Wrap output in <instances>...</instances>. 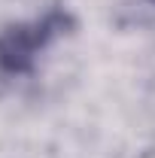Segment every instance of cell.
<instances>
[{
	"mask_svg": "<svg viewBox=\"0 0 155 158\" xmlns=\"http://www.w3.org/2000/svg\"><path fill=\"white\" fill-rule=\"evenodd\" d=\"M67 24H70V15L64 9H49L40 19L9 24L0 34V70L6 76L31 73L40 52H46L67 31Z\"/></svg>",
	"mask_w": 155,
	"mask_h": 158,
	"instance_id": "cell-1",
	"label": "cell"
},
{
	"mask_svg": "<svg viewBox=\"0 0 155 158\" xmlns=\"http://www.w3.org/2000/svg\"><path fill=\"white\" fill-rule=\"evenodd\" d=\"M152 3H155V0H152Z\"/></svg>",
	"mask_w": 155,
	"mask_h": 158,
	"instance_id": "cell-2",
	"label": "cell"
}]
</instances>
